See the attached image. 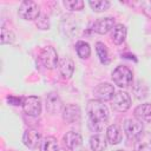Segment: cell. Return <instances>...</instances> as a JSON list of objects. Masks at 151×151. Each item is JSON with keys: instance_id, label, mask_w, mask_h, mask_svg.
Returning <instances> with one entry per match:
<instances>
[{"instance_id": "1", "label": "cell", "mask_w": 151, "mask_h": 151, "mask_svg": "<svg viewBox=\"0 0 151 151\" xmlns=\"http://www.w3.org/2000/svg\"><path fill=\"white\" fill-rule=\"evenodd\" d=\"M86 112L88 117V127L93 132H101L109 120L110 112L104 101L98 99H91L87 101Z\"/></svg>"}, {"instance_id": "2", "label": "cell", "mask_w": 151, "mask_h": 151, "mask_svg": "<svg viewBox=\"0 0 151 151\" xmlns=\"http://www.w3.org/2000/svg\"><path fill=\"white\" fill-rule=\"evenodd\" d=\"M112 80L118 87L125 88L133 83V73L127 66L119 65L112 72Z\"/></svg>"}, {"instance_id": "3", "label": "cell", "mask_w": 151, "mask_h": 151, "mask_svg": "<svg viewBox=\"0 0 151 151\" xmlns=\"http://www.w3.org/2000/svg\"><path fill=\"white\" fill-rule=\"evenodd\" d=\"M18 14L22 20H27V21H32V20H37L40 17V7L37 2L32 1V0H25L20 4L19 8H18Z\"/></svg>"}, {"instance_id": "4", "label": "cell", "mask_w": 151, "mask_h": 151, "mask_svg": "<svg viewBox=\"0 0 151 151\" xmlns=\"http://www.w3.org/2000/svg\"><path fill=\"white\" fill-rule=\"evenodd\" d=\"M39 59H40L41 64L48 70L54 68L55 66H58V63H59L58 53L53 46L42 47L39 52Z\"/></svg>"}, {"instance_id": "5", "label": "cell", "mask_w": 151, "mask_h": 151, "mask_svg": "<svg viewBox=\"0 0 151 151\" xmlns=\"http://www.w3.org/2000/svg\"><path fill=\"white\" fill-rule=\"evenodd\" d=\"M131 106V97L125 91H117L114 92L111 99V107L118 112H126Z\"/></svg>"}, {"instance_id": "6", "label": "cell", "mask_w": 151, "mask_h": 151, "mask_svg": "<svg viewBox=\"0 0 151 151\" xmlns=\"http://www.w3.org/2000/svg\"><path fill=\"white\" fill-rule=\"evenodd\" d=\"M21 106H22L24 112L31 117H39L42 110L41 99L37 96H28L24 98V103Z\"/></svg>"}, {"instance_id": "7", "label": "cell", "mask_w": 151, "mask_h": 151, "mask_svg": "<svg viewBox=\"0 0 151 151\" xmlns=\"http://www.w3.org/2000/svg\"><path fill=\"white\" fill-rule=\"evenodd\" d=\"M123 129L125 132V136L127 137V139H132L134 140L143 131V123L140 120H138L137 118H127L124 120L123 124Z\"/></svg>"}, {"instance_id": "8", "label": "cell", "mask_w": 151, "mask_h": 151, "mask_svg": "<svg viewBox=\"0 0 151 151\" xmlns=\"http://www.w3.org/2000/svg\"><path fill=\"white\" fill-rule=\"evenodd\" d=\"M61 117L66 124L78 123L81 118V110L77 104H66L61 110Z\"/></svg>"}, {"instance_id": "9", "label": "cell", "mask_w": 151, "mask_h": 151, "mask_svg": "<svg viewBox=\"0 0 151 151\" xmlns=\"http://www.w3.org/2000/svg\"><path fill=\"white\" fill-rule=\"evenodd\" d=\"M42 140L41 133L37 129H27L22 134V143L28 149H37Z\"/></svg>"}, {"instance_id": "10", "label": "cell", "mask_w": 151, "mask_h": 151, "mask_svg": "<svg viewBox=\"0 0 151 151\" xmlns=\"http://www.w3.org/2000/svg\"><path fill=\"white\" fill-rule=\"evenodd\" d=\"M45 105H46V110L48 113L51 114H55L58 112H61L64 104L61 98L59 97V94L57 92H50L46 96L45 99Z\"/></svg>"}, {"instance_id": "11", "label": "cell", "mask_w": 151, "mask_h": 151, "mask_svg": "<svg viewBox=\"0 0 151 151\" xmlns=\"http://www.w3.org/2000/svg\"><path fill=\"white\" fill-rule=\"evenodd\" d=\"M114 26H116V22H114V19L112 17L99 18L92 25V31L98 33V34H106L110 31H112V28Z\"/></svg>"}, {"instance_id": "12", "label": "cell", "mask_w": 151, "mask_h": 151, "mask_svg": "<svg viewBox=\"0 0 151 151\" xmlns=\"http://www.w3.org/2000/svg\"><path fill=\"white\" fill-rule=\"evenodd\" d=\"M114 87L112 84L110 83H100L99 85H97V87L94 88V96L96 99L100 100V101H107L111 100L113 94H114Z\"/></svg>"}, {"instance_id": "13", "label": "cell", "mask_w": 151, "mask_h": 151, "mask_svg": "<svg viewBox=\"0 0 151 151\" xmlns=\"http://www.w3.org/2000/svg\"><path fill=\"white\" fill-rule=\"evenodd\" d=\"M133 151H151V132L143 131L133 143Z\"/></svg>"}, {"instance_id": "14", "label": "cell", "mask_w": 151, "mask_h": 151, "mask_svg": "<svg viewBox=\"0 0 151 151\" xmlns=\"http://www.w3.org/2000/svg\"><path fill=\"white\" fill-rule=\"evenodd\" d=\"M58 70H59L63 78H65V79L72 78V76L74 73V63H73V60L68 57H64V58L59 59Z\"/></svg>"}, {"instance_id": "15", "label": "cell", "mask_w": 151, "mask_h": 151, "mask_svg": "<svg viewBox=\"0 0 151 151\" xmlns=\"http://www.w3.org/2000/svg\"><path fill=\"white\" fill-rule=\"evenodd\" d=\"M63 142L64 145L68 149V150H76L77 147H79L83 143V137L80 133L76 132V131H68L64 134L63 137Z\"/></svg>"}, {"instance_id": "16", "label": "cell", "mask_w": 151, "mask_h": 151, "mask_svg": "<svg viewBox=\"0 0 151 151\" xmlns=\"http://www.w3.org/2000/svg\"><path fill=\"white\" fill-rule=\"evenodd\" d=\"M133 114L142 123L151 124V104L150 103H144V104L138 105L133 110Z\"/></svg>"}, {"instance_id": "17", "label": "cell", "mask_w": 151, "mask_h": 151, "mask_svg": "<svg viewBox=\"0 0 151 151\" xmlns=\"http://www.w3.org/2000/svg\"><path fill=\"white\" fill-rule=\"evenodd\" d=\"M126 27L123 24H116V26L111 31V39L116 45H122L126 39Z\"/></svg>"}, {"instance_id": "18", "label": "cell", "mask_w": 151, "mask_h": 151, "mask_svg": "<svg viewBox=\"0 0 151 151\" xmlns=\"http://www.w3.org/2000/svg\"><path fill=\"white\" fill-rule=\"evenodd\" d=\"M106 139L112 145H117V144L120 143V140H122V131H120L118 125L112 124V125L107 126V129H106Z\"/></svg>"}, {"instance_id": "19", "label": "cell", "mask_w": 151, "mask_h": 151, "mask_svg": "<svg viewBox=\"0 0 151 151\" xmlns=\"http://www.w3.org/2000/svg\"><path fill=\"white\" fill-rule=\"evenodd\" d=\"M107 146V139L103 134H93L90 138V147L92 151H104Z\"/></svg>"}, {"instance_id": "20", "label": "cell", "mask_w": 151, "mask_h": 151, "mask_svg": "<svg viewBox=\"0 0 151 151\" xmlns=\"http://www.w3.org/2000/svg\"><path fill=\"white\" fill-rule=\"evenodd\" d=\"M96 52H97V55L100 60L101 64L104 65H107L110 63V53H109V50L106 47V45L101 41H98L96 42Z\"/></svg>"}, {"instance_id": "21", "label": "cell", "mask_w": 151, "mask_h": 151, "mask_svg": "<svg viewBox=\"0 0 151 151\" xmlns=\"http://www.w3.org/2000/svg\"><path fill=\"white\" fill-rule=\"evenodd\" d=\"M40 151H58L59 146H58V142L54 137L52 136H47L45 138H42L40 145H39Z\"/></svg>"}, {"instance_id": "22", "label": "cell", "mask_w": 151, "mask_h": 151, "mask_svg": "<svg viewBox=\"0 0 151 151\" xmlns=\"http://www.w3.org/2000/svg\"><path fill=\"white\" fill-rule=\"evenodd\" d=\"M76 52L80 59H87L91 55V47H90L88 42L79 40L76 44Z\"/></svg>"}, {"instance_id": "23", "label": "cell", "mask_w": 151, "mask_h": 151, "mask_svg": "<svg viewBox=\"0 0 151 151\" xmlns=\"http://www.w3.org/2000/svg\"><path fill=\"white\" fill-rule=\"evenodd\" d=\"M14 40H15V34L13 33L12 29H9L8 27H6V25L4 24L1 26V35H0V42H1V45L12 44Z\"/></svg>"}, {"instance_id": "24", "label": "cell", "mask_w": 151, "mask_h": 151, "mask_svg": "<svg viewBox=\"0 0 151 151\" xmlns=\"http://www.w3.org/2000/svg\"><path fill=\"white\" fill-rule=\"evenodd\" d=\"M88 5H90V7L94 11V12H104V11H106V9H109V7H110V1H107V0H91V1H88Z\"/></svg>"}, {"instance_id": "25", "label": "cell", "mask_w": 151, "mask_h": 151, "mask_svg": "<svg viewBox=\"0 0 151 151\" xmlns=\"http://www.w3.org/2000/svg\"><path fill=\"white\" fill-rule=\"evenodd\" d=\"M63 5L68 9V11H81L85 6V2L81 0H64Z\"/></svg>"}, {"instance_id": "26", "label": "cell", "mask_w": 151, "mask_h": 151, "mask_svg": "<svg viewBox=\"0 0 151 151\" xmlns=\"http://www.w3.org/2000/svg\"><path fill=\"white\" fill-rule=\"evenodd\" d=\"M35 25L39 29H42V31H46L50 28V20H48V17L46 14H40V17L35 20Z\"/></svg>"}, {"instance_id": "27", "label": "cell", "mask_w": 151, "mask_h": 151, "mask_svg": "<svg viewBox=\"0 0 151 151\" xmlns=\"http://www.w3.org/2000/svg\"><path fill=\"white\" fill-rule=\"evenodd\" d=\"M7 99H8V101H9L12 105H22V103H24V98H19V97H13V96H11V97H8Z\"/></svg>"}, {"instance_id": "28", "label": "cell", "mask_w": 151, "mask_h": 151, "mask_svg": "<svg viewBox=\"0 0 151 151\" xmlns=\"http://www.w3.org/2000/svg\"><path fill=\"white\" fill-rule=\"evenodd\" d=\"M80 151H92V150H88V149H85V147H84V149H81Z\"/></svg>"}, {"instance_id": "29", "label": "cell", "mask_w": 151, "mask_h": 151, "mask_svg": "<svg viewBox=\"0 0 151 151\" xmlns=\"http://www.w3.org/2000/svg\"><path fill=\"white\" fill-rule=\"evenodd\" d=\"M116 151H126V150H116Z\"/></svg>"}, {"instance_id": "30", "label": "cell", "mask_w": 151, "mask_h": 151, "mask_svg": "<svg viewBox=\"0 0 151 151\" xmlns=\"http://www.w3.org/2000/svg\"><path fill=\"white\" fill-rule=\"evenodd\" d=\"M58 151H66V150H60V149H59V150H58Z\"/></svg>"}]
</instances>
